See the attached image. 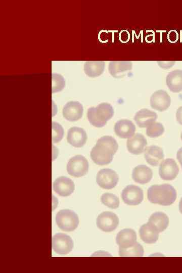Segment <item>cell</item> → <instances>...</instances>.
<instances>
[{
    "mask_svg": "<svg viewBox=\"0 0 182 273\" xmlns=\"http://www.w3.org/2000/svg\"><path fill=\"white\" fill-rule=\"evenodd\" d=\"M67 170L70 175L74 177L84 176L88 170V161L82 155H75L69 160L67 164Z\"/></svg>",
    "mask_w": 182,
    "mask_h": 273,
    "instance_id": "obj_5",
    "label": "cell"
},
{
    "mask_svg": "<svg viewBox=\"0 0 182 273\" xmlns=\"http://www.w3.org/2000/svg\"><path fill=\"white\" fill-rule=\"evenodd\" d=\"M178 208L179 212L182 214V197L181 198L179 202Z\"/></svg>",
    "mask_w": 182,
    "mask_h": 273,
    "instance_id": "obj_34",
    "label": "cell"
},
{
    "mask_svg": "<svg viewBox=\"0 0 182 273\" xmlns=\"http://www.w3.org/2000/svg\"><path fill=\"white\" fill-rule=\"evenodd\" d=\"M139 234L141 239L148 244L155 243L159 237V232L148 222L140 227Z\"/></svg>",
    "mask_w": 182,
    "mask_h": 273,
    "instance_id": "obj_24",
    "label": "cell"
},
{
    "mask_svg": "<svg viewBox=\"0 0 182 273\" xmlns=\"http://www.w3.org/2000/svg\"><path fill=\"white\" fill-rule=\"evenodd\" d=\"M144 153L147 162L153 166L160 165L164 157L163 149L156 145L147 147Z\"/></svg>",
    "mask_w": 182,
    "mask_h": 273,
    "instance_id": "obj_17",
    "label": "cell"
},
{
    "mask_svg": "<svg viewBox=\"0 0 182 273\" xmlns=\"http://www.w3.org/2000/svg\"><path fill=\"white\" fill-rule=\"evenodd\" d=\"M132 64L130 61H111L109 65V71L115 78L124 76L125 72L132 69Z\"/></svg>",
    "mask_w": 182,
    "mask_h": 273,
    "instance_id": "obj_21",
    "label": "cell"
},
{
    "mask_svg": "<svg viewBox=\"0 0 182 273\" xmlns=\"http://www.w3.org/2000/svg\"><path fill=\"white\" fill-rule=\"evenodd\" d=\"M150 103L152 108L162 112L166 110L170 106L171 98L166 91L159 89L152 94Z\"/></svg>",
    "mask_w": 182,
    "mask_h": 273,
    "instance_id": "obj_11",
    "label": "cell"
},
{
    "mask_svg": "<svg viewBox=\"0 0 182 273\" xmlns=\"http://www.w3.org/2000/svg\"><path fill=\"white\" fill-rule=\"evenodd\" d=\"M74 184L69 178L61 176L53 183V189L59 195L67 197L70 195L74 190Z\"/></svg>",
    "mask_w": 182,
    "mask_h": 273,
    "instance_id": "obj_14",
    "label": "cell"
},
{
    "mask_svg": "<svg viewBox=\"0 0 182 273\" xmlns=\"http://www.w3.org/2000/svg\"><path fill=\"white\" fill-rule=\"evenodd\" d=\"M121 197L123 202L128 205H138L143 200V191L137 186L129 185L123 189Z\"/></svg>",
    "mask_w": 182,
    "mask_h": 273,
    "instance_id": "obj_8",
    "label": "cell"
},
{
    "mask_svg": "<svg viewBox=\"0 0 182 273\" xmlns=\"http://www.w3.org/2000/svg\"><path fill=\"white\" fill-rule=\"evenodd\" d=\"M56 222L62 231L71 232L77 227L79 219L78 215L72 210L63 209L57 213Z\"/></svg>",
    "mask_w": 182,
    "mask_h": 273,
    "instance_id": "obj_4",
    "label": "cell"
},
{
    "mask_svg": "<svg viewBox=\"0 0 182 273\" xmlns=\"http://www.w3.org/2000/svg\"><path fill=\"white\" fill-rule=\"evenodd\" d=\"M119 222V218L115 213L110 211H104L98 215L96 224L102 231L110 232L117 228Z\"/></svg>",
    "mask_w": 182,
    "mask_h": 273,
    "instance_id": "obj_9",
    "label": "cell"
},
{
    "mask_svg": "<svg viewBox=\"0 0 182 273\" xmlns=\"http://www.w3.org/2000/svg\"><path fill=\"white\" fill-rule=\"evenodd\" d=\"M166 83L173 93L182 91V70L176 69L170 72L166 76Z\"/></svg>",
    "mask_w": 182,
    "mask_h": 273,
    "instance_id": "obj_22",
    "label": "cell"
},
{
    "mask_svg": "<svg viewBox=\"0 0 182 273\" xmlns=\"http://www.w3.org/2000/svg\"><path fill=\"white\" fill-rule=\"evenodd\" d=\"M144 252L143 247L138 242L128 248L119 249V254L122 257H141Z\"/></svg>",
    "mask_w": 182,
    "mask_h": 273,
    "instance_id": "obj_26",
    "label": "cell"
},
{
    "mask_svg": "<svg viewBox=\"0 0 182 273\" xmlns=\"http://www.w3.org/2000/svg\"><path fill=\"white\" fill-rule=\"evenodd\" d=\"M52 92L55 93L63 89L65 85V81L61 75L53 73L52 74Z\"/></svg>",
    "mask_w": 182,
    "mask_h": 273,
    "instance_id": "obj_29",
    "label": "cell"
},
{
    "mask_svg": "<svg viewBox=\"0 0 182 273\" xmlns=\"http://www.w3.org/2000/svg\"><path fill=\"white\" fill-rule=\"evenodd\" d=\"M177 193L175 189L170 185H154L147 191L148 200L152 203L162 206H169L174 202Z\"/></svg>",
    "mask_w": 182,
    "mask_h": 273,
    "instance_id": "obj_2",
    "label": "cell"
},
{
    "mask_svg": "<svg viewBox=\"0 0 182 273\" xmlns=\"http://www.w3.org/2000/svg\"><path fill=\"white\" fill-rule=\"evenodd\" d=\"M105 65L103 61H87L84 65V71L89 77H97L103 73Z\"/></svg>",
    "mask_w": 182,
    "mask_h": 273,
    "instance_id": "obj_25",
    "label": "cell"
},
{
    "mask_svg": "<svg viewBox=\"0 0 182 273\" xmlns=\"http://www.w3.org/2000/svg\"><path fill=\"white\" fill-rule=\"evenodd\" d=\"M176 119L178 123L182 125V106L179 107L176 110Z\"/></svg>",
    "mask_w": 182,
    "mask_h": 273,
    "instance_id": "obj_32",
    "label": "cell"
},
{
    "mask_svg": "<svg viewBox=\"0 0 182 273\" xmlns=\"http://www.w3.org/2000/svg\"><path fill=\"white\" fill-rule=\"evenodd\" d=\"M113 107L108 103H102L97 107H92L87 112V119L95 127L101 128L106 125L107 121L114 115Z\"/></svg>",
    "mask_w": 182,
    "mask_h": 273,
    "instance_id": "obj_3",
    "label": "cell"
},
{
    "mask_svg": "<svg viewBox=\"0 0 182 273\" xmlns=\"http://www.w3.org/2000/svg\"><path fill=\"white\" fill-rule=\"evenodd\" d=\"M114 129L115 134L119 138L129 139L134 134L136 127L131 121L124 119L117 121Z\"/></svg>",
    "mask_w": 182,
    "mask_h": 273,
    "instance_id": "obj_15",
    "label": "cell"
},
{
    "mask_svg": "<svg viewBox=\"0 0 182 273\" xmlns=\"http://www.w3.org/2000/svg\"><path fill=\"white\" fill-rule=\"evenodd\" d=\"M87 136L85 130L80 127H71L67 132V142L73 147H82L87 141Z\"/></svg>",
    "mask_w": 182,
    "mask_h": 273,
    "instance_id": "obj_16",
    "label": "cell"
},
{
    "mask_svg": "<svg viewBox=\"0 0 182 273\" xmlns=\"http://www.w3.org/2000/svg\"><path fill=\"white\" fill-rule=\"evenodd\" d=\"M169 221V218L166 214L159 211L153 213L150 216L148 222L160 233L167 228Z\"/></svg>",
    "mask_w": 182,
    "mask_h": 273,
    "instance_id": "obj_23",
    "label": "cell"
},
{
    "mask_svg": "<svg viewBox=\"0 0 182 273\" xmlns=\"http://www.w3.org/2000/svg\"><path fill=\"white\" fill-rule=\"evenodd\" d=\"M119 176L118 174L113 169L104 168L100 170L96 176V181L98 185L104 189L114 188L118 184Z\"/></svg>",
    "mask_w": 182,
    "mask_h": 273,
    "instance_id": "obj_7",
    "label": "cell"
},
{
    "mask_svg": "<svg viewBox=\"0 0 182 273\" xmlns=\"http://www.w3.org/2000/svg\"><path fill=\"white\" fill-rule=\"evenodd\" d=\"M116 242L120 249L131 247L137 242L136 233L130 229H123L117 234Z\"/></svg>",
    "mask_w": 182,
    "mask_h": 273,
    "instance_id": "obj_18",
    "label": "cell"
},
{
    "mask_svg": "<svg viewBox=\"0 0 182 273\" xmlns=\"http://www.w3.org/2000/svg\"><path fill=\"white\" fill-rule=\"evenodd\" d=\"M52 246L56 253L67 254L72 250L73 242L69 236L63 233H57L52 237Z\"/></svg>",
    "mask_w": 182,
    "mask_h": 273,
    "instance_id": "obj_6",
    "label": "cell"
},
{
    "mask_svg": "<svg viewBox=\"0 0 182 273\" xmlns=\"http://www.w3.org/2000/svg\"><path fill=\"white\" fill-rule=\"evenodd\" d=\"M147 145V141L143 134L137 133L128 139L126 148L128 151L134 155H140L144 153Z\"/></svg>",
    "mask_w": 182,
    "mask_h": 273,
    "instance_id": "obj_12",
    "label": "cell"
},
{
    "mask_svg": "<svg viewBox=\"0 0 182 273\" xmlns=\"http://www.w3.org/2000/svg\"><path fill=\"white\" fill-rule=\"evenodd\" d=\"M146 129L147 136L151 138H156L163 134L164 127L160 122H154L149 125Z\"/></svg>",
    "mask_w": 182,
    "mask_h": 273,
    "instance_id": "obj_28",
    "label": "cell"
},
{
    "mask_svg": "<svg viewBox=\"0 0 182 273\" xmlns=\"http://www.w3.org/2000/svg\"><path fill=\"white\" fill-rule=\"evenodd\" d=\"M180 139L182 141V132H181V134H180Z\"/></svg>",
    "mask_w": 182,
    "mask_h": 273,
    "instance_id": "obj_35",
    "label": "cell"
},
{
    "mask_svg": "<svg viewBox=\"0 0 182 273\" xmlns=\"http://www.w3.org/2000/svg\"><path fill=\"white\" fill-rule=\"evenodd\" d=\"M175 61H157V64L159 67L164 69H168L175 64Z\"/></svg>",
    "mask_w": 182,
    "mask_h": 273,
    "instance_id": "obj_31",
    "label": "cell"
},
{
    "mask_svg": "<svg viewBox=\"0 0 182 273\" xmlns=\"http://www.w3.org/2000/svg\"><path fill=\"white\" fill-rule=\"evenodd\" d=\"M118 149L116 140L112 136L104 135L98 140L90 151V156L96 164L107 165L112 162Z\"/></svg>",
    "mask_w": 182,
    "mask_h": 273,
    "instance_id": "obj_1",
    "label": "cell"
},
{
    "mask_svg": "<svg viewBox=\"0 0 182 273\" xmlns=\"http://www.w3.org/2000/svg\"><path fill=\"white\" fill-rule=\"evenodd\" d=\"M101 201L104 205L112 209H116L119 206L118 197L112 193L103 194L101 196Z\"/></svg>",
    "mask_w": 182,
    "mask_h": 273,
    "instance_id": "obj_27",
    "label": "cell"
},
{
    "mask_svg": "<svg viewBox=\"0 0 182 273\" xmlns=\"http://www.w3.org/2000/svg\"><path fill=\"white\" fill-rule=\"evenodd\" d=\"M157 114L154 111L144 108L138 111L134 116V120L140 128L147 127L156 121Z\"/></svg>",
    "mask_w": 182,
    "mask_h": 273,
    "instance_id": "obj_19",
    "label": "cell"
},
{
    "mask_svg": "<svg viewBox=\"0 0 182 273\" xmlns=\"http://www.w3.org/2000/svg\"><path fill=\"white\" fill-rule=\"evenodd\" d=\"M131 176L135 183L144 185L151 180L153 177V171L146 165H139L132 169Z\"/></svg>",
    "mask_w": 182,
    "mask_h": 273,
    "instance_id": "obj_20",
    "label": "cell"
},
{
    "mask_svg": "<svg viewBox=\"0 0 182 273\" xmlns=\"http://www.w3.org/2000/svg\"><path fill=\"white\" fill-rule=\"evenodd\" d=\"M83 106L77 101H70L63 109V116L67 120L75 121L80 119L83 114Z\"/></svg>",
    "mask_w": 182,
    "mask_h": 273,
    "instance_id": "obj_13",
    "label": "cell"
},
{
    "mask_svg": "<svg viewBox=\"0 0 182 273\" xmlns=\"http://www.w3.org/2000/svg\"><path fill=\"white\" fill-rule=\"evenodd\" d=\"M176 158L179 161L182 168V147L180 148L177 151Z\"/></svg>",
    "mask_w": 182,
    "mask_h": 273,
    "instance_id": "obj_33",
    "label": "cell"
},
{
    "mask_svg": "<svg viewBox=\"0 0 182 273\" xmlns=\"http://www.w3.org/2000/svg\"><path fill=\"white\" fill-rule=\"evenodd\" d=\"M52 142L58 143L63 138L64 130L61 125L58 123L52 122Z\"/></svg>",
    "mask_w": 182,
    "mask_h": 273,
    "instance_id": "obj_30",
    "label": "cell"
},
{
    "mask_svg": "<svg viewBox=\"0 0 182 273\" xmlns=\"http://www.w3.org/2000/svg\"><path fill=\"white\" fill-rule=\"evenodd\" d=\"M178 172V166L172 158H166L160 164L159 174L163 180H173L176 178Z\"/></svg>",
    "mask_w": 182,
    "mask_h": 273,
    "instance_id": "obj_10",
    "label": "cell"
}]
</instances>
